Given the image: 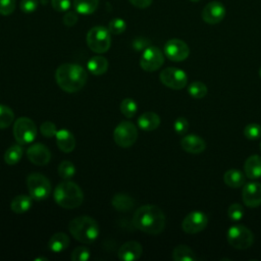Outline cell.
Returning a JSON list of instances; mask_svg holds the SVG:
<instances>
[{"instance_id": "obj_1", "label": "cell", "mask_w": 261, "mask_h": 261, "mask_svg": "<svg viewBox=\"0 0 261 261\" xmlns=\"http://www.w3.org/2000/svg\"><path fill=\"white\" fill-rule=\"evenodd\" d=\"M133 223L141 231L158 234L164 229L165 215L156 205H143L135 211Z\"/></svg>"}, {"instance_id": "obj_2", "label": "cell", "mask_w": 261, "mask_h": 261, "mask_svg": "<svg viewBox=\"0 0 261 261\" xmlns=\"http://www.w3.org/2000/svg\"><path fill=\"white\" fill-rule=\"evenodd\" d=\"M88 79V73L84 67L75 63H63L55 71V80L61 90L66 93H76L81 91Z\"/></svg>"}, {"instance_id": "obj_3", "label": "cell", "mask_w": 261, "mask_h": 261, "mask_svg": "<svg viewBox=\"0 0 261 261\" xmlns=\"http://www.w3.org/2000/svg\"><path fill=\"white\" fill-rule=\"evenodd\" d=\"M53 197L55 202L65 209L76 208L84 201V193L80 186L67 179L57 185L54 189Z\"/></svg>"}, {"instance_id": "obj_4", "label": "cell", "mask_w": 261, "mask_h": 261, "mask_svg": "<svg viewBox=\"0 0 261 261\" xmlns=\"http://www.w3.org/2000/svg\"><path fill=\"white\" fill-rule=\"evenodd\" d=\"M68 230L71 236L82 244H92L99 236V225L97 221L90 216H77L68 224Z\"/></svg>"}, {"instance_id": "obj_5", "label": "cell", "mask_w": 261, "mask_h": 261, "mask_svg": "<svg viewBox=\"0 0 261 261\" xmlns=\"http://www.w3.org/2000/svg\"><path fill=\"white\" fill-rule=\"evenodd\" d=\"M86 41L88 47L96 53H105L109 50L111 45L110 32L107 28L96 25L89 30Z\"/></svg>"}, {"instance_id": "obj_6", "label": "cell", "mask_w": 261, "mask_h": 261, "mask_svg": "<svg viewBox=\"0 0 261 261\" xmlns=\"http://www.w3.org/2000/svg\"><path fill=\"white\" fill-rule=\"evenodd\" d=\"M27 187L30 196L37 201L48 198L52 191L49 179L45 175L38 172H33L28 175Z\"/></svg>"}, {"instance_id": "obj_7", "label": "cell", "mask_w": 261, "mask_h": 261, "mask_svg": "<svg viewBox=\"0 0 261 261\" xmlns=\"http://www.w3.org/2000/svg\"><path fill=\"white\" fill-rule=\"evenodd\" d=\"M228 244L238 250L250 248L254 242L253 232L245 225L234 224L230 226L226 232Z\"/></svg>"}, {"instance_id": "obj_8", "label": "cell", "mask_w": 261, "mask_h": 261, "mask_svg": "<svg viewBox=\"0 0 261 261\" xmlns=\"http://www.w3.org/2000/svg\"><path fill=\"white\" fill-rule=\"evenodd\" d=\"M12 133L18 144H31L37 137V125L29 117H19L13 122Z\"/></svg>"}, {"instance_id": "obj_9", "label": "cell", "mask_w": 261, "mask_h": 261, "mask_svg": "<svg viewBox=\"0 0 261 261\" xmlns=\"http://www.w3.org/2000/svg\"><path fill=\"white\" fill-rule=\"evenodd\" d=\"M138 138V129L130 121H121L113 132V139L116 145L121 148L132 147Z\"/></svg>"}, {"instance_id": "obj_10", "label": "cell", "mask_w": 261, "mask_h": 261, "mask_svg": "<svg viewBox=\"0 0 261 261\" xmlns=\"http://www.w3.org/2000/svg\"><path fill=\"white\" fill-rule=\"evenodd\" d=\"M159 79L164 86L172 90H181L188 84V76L186 72L176 67L164 68L160 72Z\"/></svg>"}, {"instance_id": "obj_11", "label": "cell", "mask_w": 261, "mask_h": 261, "mask_svg": "<svg viewBox=\"0 0 261 261\" xmlns=\"http://www.w3.org/2000/svg\"><path fill=\"white\" fill-rule=\"evenodd\" d=\"M164 62L162 51L156 46H148L142 53L140 66L146 71H155L159 69Z\"/></svg>"}, {"instance_id": "obj_12", "label": "cell", "mask_w": 261, "mask_h": 261, "mask_svg": "<svg viewBox=\"0 0 261 261\" xmlns=\"http://www.w3.org/2000/svg\"><path fill=\"white\" fill-rule=\"evenodd\" d=\"M165 56L174 62L186 60L190 55V48L186 42L179 39H170L164 45Z\"/></svg>"}, {"instance_id": "obj_13", "label": "cell", "mask_w": 261, "mask_h": 261, "mask_svg": "<svg viewBox=\"0 0 261 261\" xmlns=\"http://www.w3.org/2000/svg\"><path fill=\"white\" fill-rule=\"evenodd\" d=\"M208 224V217L202 211L190 212L181 222V228L185 232L193 234L198 233L206 228Z\"/></svg>"}, {"instance_id": "obj_14", "label": "cell", "mask_w": 261, "mask_h": 261, "mask_svg": "<svg viewBox=\"0 0 261 261\" xmlns=\"http://www.w3.org/2000/svg\"><path fill=\"white\" fill-rule=\"evenodd\" d=\"M225 7L219 1H211L207 3L202 10V19L209 24L220 22L225 16Z\"/></svg>"}, {"instance_id": "obj_15", "label": "cell", "mask_w": 261, "mask_h": 261, "mask_svg": "<svg viewBox=\"0 0 261 261\" xmlns=\"http://www.w3.org/2000/svg\"><path fill=\"white\" fill-rule=\"evenodd\" d=\"M242 199L247 207L255 208L261 205V184L252 181L245 185L242 191Z\"/></svg>"}, {"instance_id": "obj_16", "label": "cell", "mask_w": 261, "mask_h": 261, "mask_svg": "<svg viewBox=\"0 0 261 261\" xmlns=\"http://www.w3.org/2000/svg\"><path fill=\"white\" fill-rule=\"evenodd\" d=\"M27 156L33 164L42 166L49 163L51 159V152L44 144L36 143L29 147L27 150Z\"/></svg>"}, {"instance_id": "obj_17", "label": "cell", "mask_w": 261, "mask_h": 261, "mask_svg": "<svg viewBox=\"0 0 261 261\" xmlns=\"http://www.w3.org/2000/svg\"><path fill=\"white\" fill-rule=\"evenodd\" d=\"M143 253V248L140 243L136 241H129L120 246L118 249L117 256L123 261H135L138 260Z\"/></svg>"}, {"instance_id": "obj_18", "label": "cell", "mask_w": 261, "mask_h": 261, "mask_svg": "<svg viewBox=\"0 0 261 261\" xmlns=\"http://www.w3.org/2000/svg\"><path fill=\"white\" fill-rule=\"evenodd\" d=\"M180 147L188 153L200 154L206 148L205 141L197 135H188L180 140Z\"/></svg>"}, {"instance_id": "obj_19", "label": "cell", "mask_w": 261, "mask_h": 261, "mask_svg": "<svg viewBox=\"0 0 261 261\" xmlns=\"http://www.w3.org/2000/svg\"><path fill=\"white\" fill-rule=\"evenodd\" d=\"M55 137H56V144L59 150H61L64 153H69L73 151L75 147V139H74V136L68 129L62 128L57 130Z\"/></svg>"}, {"instance_id": "obj_20", "label": "cell", "mask_w": 261, "mask_h": 261, "mask_svg": "<svg viewBox=\"0 0 261 261\" xmlns=\"http://www.w3.org/2000/svg\"><path fill=\"white\" fill-rule=\"evenodd\" d=\"M245 175L250 179H257L261 177V156L251 155L247 158L244 164Z\"/></svg>"}, {"instance_id": "obj_21", "label": "cell", "mask_w": 261, "mask_h": 261, "mask_svg": "<svg viewBox=\"0 0 261 261\" xmlns=\"http://www.w3.org/2000/svg\"><path fill=\"white\" fill-rule=\"evenodd\" d=\"M138 124L141 129L145 132L155 130L160 124V117L157 113L148 111L140 115L138 118Z\"/></svg>"}, {"instance_id": "obj_22", "label": "cell", "mask_w": 261, "mask_h": 261, "mask_svg": "<svg viewBox=\"0 0 261 261\" xmlns=\"http://www.w3.org/2000/svg\"><path fill=\"white\" fill-rule=\"evenodd\" d=\"M33 204V198L28 195H17L10 203V209L16 214H22L28 212Z\"/></svg>"}, {"instance_id": "obj_23", "label": "cell", "mask_w": 261, "mask_h": 261, "mask_svg": "<svg viewBox=\"0 0 261 261\" xmlns=\"http://www.w3.org/2000/svg\"><path fill=\"white\" fill-rule=\"evenodd\" d=\"M69 243H70V240L66 233L56 232L50 238L48 242V248L50 249V251L54 253H60L68 247Z\"/></svg>"}, {"instance_id": "obj_24", "label": "cell", "mask_w": 261, "mask_h": 261, "mask_svg": "<svg viewBox=\"0 0 261 261\" xmlns=\"http://www.w3.org/2000/svg\"><path fill=\"white\" fill-rule=\"evenodd\" d=\"M111 204L115 210L120 212H126L133 209L135 205V201L129 195L118 193L113 196L111 200Z\"/></svg>"}, {"instance_id": "obj_25", "label": "cell", "mask_w": 261, "mask_h": 261, "mask_svg": "<svg viewBox=\"0 0 261 261\" xmlns=\"http://www.w3.org/2000/svg\"><path fill=\"white\" fill-rule=\"evenodd\" d=\"M88 69L91 73L95 75H102L108 69V60L100 55L92 57L88 61Z\"/></svg>"}, {"instance_id": "obj_26", "label": "cell", "mask_w": 261, "mask_h": 261, "mask_svg": "<svg viewBox=\"0 0 261 261\" xmlns=\"http://www.w3.org/2000/svg\"><path fill=\"white\" fill-rule=\"evenodd\" d=\"M223 180L230 188H240L245 185V174L239 169H228L223 175Z\"/></svg>"}, {"instance_id": "obj_27", "label": "cell", "mask_w": 261, "mask_h": 261, "mask_svg": "<svg viewBox=\"0 0 261 261\" xmlns=\"http://www.w3.org/2000/svg\"><path fill=\"white\" fill-rule=\"evenodd\" d=\"M172 259L174 261H195L197 260V256L190 247L178 245L172 251Z\"/></svg>"}, {"instance_id": "obj_28", "label": "cell", "mask_w": 261, "mask_h": 261, "mask_svg": "<svg viewBox=\"0 0 261 261\" xmlns=\"http://www.w3.org/2000/svg\"><path fill=\"white\" fill-rule=\"evenodd\" d=\"M99 5V0H73L75 11L83 15H89L96 11Z\"/></svg>"}, {"instance_id": "obj_29", "label": "cell", "mask_w": 261, "mask_h": 261, "mask_svg": "<svg viewBox=\"0 0 261 261\" xmlns=\"http://www.w3.org/2000/svg\"><path fill=\"white\" fill-rule=\"evenodd\" d=\"M22 157V148L19 145L10 146L4 153V161L8 165L17 164Z\"/></svg>"}, {"instance_id": "obj_30", "label": "cell", "mask_w": 261, "mask_h": 261, "mask_svg": "<svg viewBox=\"0 0 261 261\" xmlns=\"http://www.w3.org/2000/svg\"><path fill=\"white\" fill-rule=\"evenodd\" d=\"M13 120L14 113L12 109L6 105L0 104V129L10 126Z\"/></svg>"}, {"instance_id": "obj_31", "label": "cell", "mask_w": 261, "mask_h": 261, "mask_svg": "<svg viewBox=\"0 0 261 261\" xmlns=\"http://www.w3.org/2000/svg\"><path fill=\"white\" fill-rule=\"evenodd\" d=\"M188 92L191 97H193L195 99H202L207 94V87L204 83H202L200 81H196L189 85Z\"/></svg>"}, {"instance_id": "obj_32", "label": "cell", "mask_w": 261, "mask_h": 261, "mask_svg": "<svg viewBox=\"0 0 261 261\" xmlns=\"http://www.w3.org/2000/svg\"><path fill=\"white\" fill-rule=\"evenodd\" d=\"M120 111L121 113L127 117V118H132L135 116V114L137 113L138 110V106L137 103L132 99V98H125L121 101L120 103Z\"/></svg>"}, {"instance_id": "obj_33", "label": "cell", "mask_w": 261, "mask_h": 261, "mask_svg": "<svg viewBox=\"0 0 261 261\" xmlns=\"http://www.w3.org/2000/svg\"><path fill=\"white\" fill-rule=\"evenodd\" d=\"M58 174L63 179H69L71 178L75 173V167L71 161L63 160L58 165Z\"/></svg>"}, {"instance_id": "obj_34", "label": "cell", "mask_w": 261, "mask_h": 261, "mask_svg": "<svg viewBox=\"0 0 261 261\" xmlns=\"http://www.w3.org/2000/svg\"><path fill=\"white\" fill-rule=\"evenodd\" d=\"M244 136L250 141L259 139L261 137V125L255 122L247 124L244 128Z\"/></svg>"}, {"instance_id": "obj_35", "label": "cell", "mask_w": 261, "mask_h": 261, "mask_svg": "<svg viewBox=\"0 0 261 261\" xmlns=\"http://www.w3.org/2000/svg\"><path fill=\"white\" fill-rule=\"evenodd\" d=\"M245 215L244 208L239 203H232L227 209V216L231 221H239Z\"/></svg>"}, {"instance_id": "obj_36", "label": "cell", "mask_w": 261, "mask_h": 261, "mask_svg": "<svg viewBox=\"0 0 261 261\" xmlns=\"http://www.w3.org/2000/svg\"><path fill=\"white\" fill-rule=\"evenodd\" d=\"M109 32L113 35H119L121 33H123L126 29V23L122 18L119 17H115L112 18L109 23H108V28Z\"/></svg>"}, {"instance_id": "obj_37", "label": "cell", "mask_w": 261, "mask_h": 261, "mask_svg": "<svg viewBox=\"0 0 261 261\" xmlns=\"http://www.w3.org/2000/svg\"><path fill=\"white\" fill-rule=\"evenodd\" d=\"M90 258V250L86 246L76 247L70 256L72 261H87Z\"/></svg>"}, {"instance_id": "obj_38", "label": "cell", "mask_w": 261, "mask_h": 261, "mask_svg": "<svg viewBox=\"0 0 261 261\" xmlns=\"http://www.w3.org/2000/svg\"><path fill=\"white\" fill-rule=\"evenodd\" d=\"M40 130H41V134L46 138H52L56 136V133H57L56 125L51 121H44L40 126Z\"/></svg>"}, {"instance_id": "obj_39", "label": "cell", "mask_w": 261, "mask_h": 261, "mask_svg": "<svg viewBox=\"0 0 261 261\" xmlns=\"http://www.w3.org/2000/svg\"><path fill=\"white\" fill-rule=\"evenodd\" d=\"M15 0H0V14L10 15L15 9Z\"/></svg>"}, {"instance_id": "obj_40", "label": "cell", "mask_w": 261, "mask_h": 261, "mask_svg": "<svg viewBox=\"0 0 261 261\" xmlns=\"http://www.w3.org/2000/svg\"><path fill=\"white\" fill-rule=\"evenodd\" d=\"M38 0H20L19 8L23 13H33L38 8Z\"/></svg>"}, {"instance_id": "obj_41", "label": "cell", "mask_w": 261, "mask_h": 261, "mask_svg": "<svg viewBox=\"0 0 261 261\" xmlns=\"http://www.w3.org/2000/svg\"><path fill=\"white\" fill-rule=\"evenodd\" d=\"M51 6L57 12H66L71 6L70 0H51Z\"/></svg>"}, {"instance_id": "obj_42", "label": "cell", "mask_w": 261, "mask_h": 261, "mask_svg": "<svg viewBox=\"0 0 261 261\" xmlns=\"http://www.w3.org/2000/svg\"><path fill=\"white\" fill-rule=\"evenodd\" d=\"M173 128L176 134L178 135H184L187 133L189 128V122L185 117H178L175 119L173 123Z\"/></svg>"}, {"instance_id": "obj_43", "label": "cell", "mask_w": 261, "mask_h": 261, "mask_svg": "<svg viewBox=\"0 0 261 261\" xmlns=\"http://www.w3.org/2000/svg\"><path fill=\"white\" fill-rule=\"evenodd\" d=\"M77 20H79V16L76 11H69V10L65 12L62 18V21L66 27H73L77 22Z\"/></svg>"}, {"instance_id": "obj_44", "label": "cell", "mask_w": 261, "mask_h": 261, "mask_svg": "<svg viewBox=\"0 0 261 261\" xmlns=\"http://www.w3.org/2000/svg\"><path fill=\"white\" fill-rule=\"evenodd\" d=\"M149 44H150L149 41L146 40L145 38H137V39H135L134 42H133V47H134L137 51H140V50H142V49L145 50L148 46H150Z\"/></svg>"}, {"instance_id": "obj_45", "label": "cell", "mask_w": 261, "mask_h": 261, "mask_svg": "<svg viewBox=\"0 0 261 261\" xmlns=\"http://www.w3.org/2000/svg\"><path fill=\"white\" fill-rule=\"evenodd\" d=\"M130 4L138 8H147L152 4L153 0H128Z\"/></svg>"}, {"instance_id": "obj_46", "label": "cell", "mask_w": 261, "mask_h": 261, "mask_svg": "<svg viewBox=\"0 0 261 261\" xmlns=\"http://www.w3.org/2000/svg\"><path fill=\"white\" fill-rule=\"evenodd\" d=\"M39 260H48L47 258H37L36 261H39Z\"/></svg>"}, {"instance_id": "obj_47", "label": "cell", "mask_w": 261, "mask_h": 261, "mask_svg": "<svg viewBox=\"0 0 261 261\" xmlns=\"http://www.w3.org/2000/svg\"><path fill=\"white\" fill-rule=\"evenodd\" d=\"M259 76H260V77H261V67H260V68H259Z\"/></svg>"}, {"instance_id": "obj_48", "label": "cell", "mask_w": 261, "mask_h": 261, "mask_svg": "<svg viewBox=\"0 0 261 261\" xmlns=\"http://www.w3.org/2000/svg\"><path fill=\"white\" fill-rule=\"evenodd\" d=\"M190 1H192V2H198V1H200V0H190Z\"/></svg>"}, {"instance_id": "obj_49", "label": "cell", "mask_w": 261, "mask_h": 261, "mask_svg": "<svg viewBox=\"0 0 261 261\" xmlns=\"http://www.w3.org/2000/svg\"><path fill=\"white\" fill-rule=\"evenodd\" d=\"M260 150H261V143H260Z\"/></svg>"}]
</instances>
